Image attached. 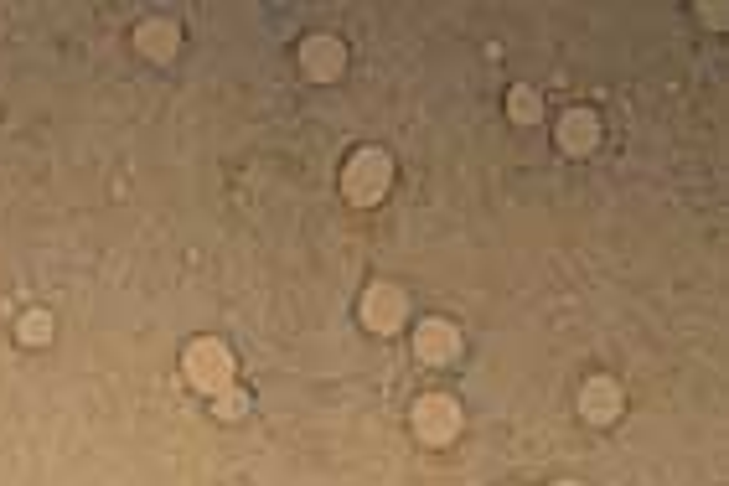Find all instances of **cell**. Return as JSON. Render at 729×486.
Here are the masks:
<instances>
[{
  "mask_svg": "<svg viewBox=\"0 0 729 486\" xmlns=\"http://www.w3.org/2000/svg\"><path fill=\"white\" fill-rule=\"evenodd\" d=\"M388 181H393V161L383 156V150H357L347 176H342V192L357 202V207H368L388 192Z\"/></svg>",
  "mask_w": 729,
  "mask_h": 486,
  "instance_id": "cell-1",
  "label": "cell"
},
{
  "mask_svg": "<svg viewBox=\"0 0 729 486\" xmlns=\"http://www.w3.org/2000/svg\"><path fill=\"white\" fill-rule=\"evenodd\" d=\"M187 378L202 393H223L233 383V352L223 342H212V337L207 342H192L187 347Z\"/></svg>",
  "mask_w": 729,
  "mask_h": 486,
  "instance_id": "cell-2",
  "label": "cell"
},
{
  "mask_svg": "<svg viewBox=\"0 0 729 486\" xmlns=\"http://www.w3.org/2000/svg\"><path fill=\"white\" fill-rule=\"evenodd\" d=\"M455 430H461V409H455V399H445V393H430V399L414 404V435L424 445H450Z\"/></svg>",
  "mask_w": 729,
  "mask_h": 486,
  "instance_id": "cell-3",
  "label": "cell"
},
{
  "mask_svg": "<svg viewBox=\"0 0 729 486\" xmlns=\"http://www.w3.org/2000/svg\"><path fill=\"white\" fill-rule=\"evenodd\" d=\"M414 352L424 362H455V352H461V331H455V321H419Z\"/></svg>",
  "mask_w": 729,
  "mask_h": 486,
  "instance_id": "cell-4",
  "label": "cell"
},
{
  "mask_svg": "<svg viewBox=\"0 0 729 486\" xmlns=\"http://www.w3.org/2000/svg\"><path fill=\"white\" fill-rule=\"evenodd\" d=\"M621 383L616 378H590L585 388H580V414L590 419V424H611L616 414H621Z\"/></svg>",
  "mask_w": 729,
  "mask_h": 486,
  "instance_id": "cell-5",
  "label": "cell"
},
{
  "mask_svg": "<svg viewBox=\"0 0 729 486\" xmlns=\"http://www.w3.org/2000/svg\"><path fill=\"white\" fill-rule=\"evenodd\" d=\"M362 316H368L373 331H399L404 326V295L393 285H373L368 300H362Z\"/></svg>",
  "mask_w": 729,
  "mask_h": 486,
  "instance_id": "cell-6",
  "label": "cell"
},
{
  "mask_svg": "<svg viewBox=\"0 0 729 486\" xmlns=\"http://www.w3.org/2000/svg\"><path fill=\"white\" fill-rule=\"evenodd\" d=\"M300 63H306L311 78H337L342 63H347V52H342L337 37H311L306 47H300Z\"/></svg>",
  "mask_w": 729,
  "mask_h": 486,
  "instance_id": "cell-7",
  "label": "cell"
},
{
  "mask_svg": "<svg viewBox=\"0 0 729 486\" xmlns=\"http://www.w3.org/2000/svg\"><path fill=\"white\" fill-rule=\"evenodd\" d=\"M595 140H600V119L590 109H569L564 125H559V145L569 156H585V150H595Z\"/></svg>",
  "mask_w": 729,
  "mask_h": 486,
  "instance_id": "cell-8",
  "label": "cell"
},
{
  "mask_svg": "<svg viewBox=\"0 0 729 486\" xmlns=\"http://www.w3.org/2000/svg\"><path fill=\"white\" fill-rule=\"evenodd\" d=\"M135 42H140V52H145V57L166 63V57L176 52V42H181V37H176V26H171V21H145L140 32H135Z\"/></svg>",
  "mask_w": 729,
  "mask_h": 486,
  "instance_id": "cell-9",
  "label": "cell"
},
{
  "mask_svg": "<svg viewBox=\"0 0 729 486\" xmlns=\"http://www.w3.org/2000/svg\"><path fill=\"white\" fill-rule=\"evenodd\" d=\"M512 119H523V125H533V119L543 114V99L533 94V88H512V99H507Z\"/></svg>",
  "mask_w": 729,
  "mask_h": 486,
  "instance_id": "cell-10",
  "label": "cell"
},
{
  "mask_svg": "<svg viewBox=\"0 0 729 486\" xmlns=\"http://www.w3.org/2000/svg\"><path fill=\"white\" fill-rule=\"evenodd\" d=\"M47 337H52V316H47V311L21 316V342H26V347H37V342H47Z\"/></svg>",
  "mask_w": 729,
  "mask_h": 486,
  "instance_id": "cell-11",
  "label": "cell"
},
{
  "mask_svg": "<svg viewBox=\"0 0 729 486\" xmlns=\"http://www.w3.org/2000/svg\"><path fill=\"white\" fill-rule=\"evenodd\" d=\"M243 404H249V399H243V393H228V388H223V404H218V414H223V419H238V414H243Z\"/></svg>",
  "mask_w": 729,
  "mask_h": 486,
  "instance_id": "cell-12",
  "label": "cell"
},
{
  "mask_svg": "<svg viewBox=\"0 0 729 486\" xmlns=\"http://www.w3.org/2000/svg\"><path fill=\"white\" fill-rule=\"evenodd\" d=\"M559 486H580V481H559Z\"/></svg>",
  "mask_w": 729,
  "mask_h": 486,
  "instance_id": "cell-13",
  "label": "cell"
}]
</instances>
